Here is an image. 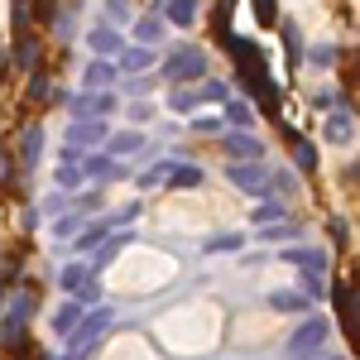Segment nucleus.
I'll use <instances>...</instances> for the list:
<instances>
[{"instance_id":"obj_32","label":"nucleus","mask_w":360,"mask_h":360,"mask_svg":"<svg viewBox=\"0 0 360 360\" xmlns=\"http://www.w3.org/2000/svg\"><path fill=\"white\" fill-rule=\"evenodd\" d=\"M34 96H49V77H34V82H29V101H34Z\"/></svg>"},{"instance_id":"obj_1","label":"nucleus","mask_w":360,"mask_h":360,"mask_svg":"<svg viewBox=\"0 0 360 360\" xmlns=\"http://www.w3.org/2000/svg\"><path fill=\"white\" fill-rule=\"evenodd\" d=\"M207 72V53L202 49H173L164 63V77L168 82H197Z\"/></svg>"},{"instance_id":"obj_30","label":"nucleus","mask_w":360,"mask_h":360,"mask_svg":"<svg viewBox=\"0 0 360 360\" xmlns=\"http://www.w3.org/2000/svg\"><path fill=\"white\" fill-rule=\"evenodd\" d=\"M58 183H63V188H77V183H82V173H77L72 164H63V173H58Z\"/></svg>"},{"instance_id":"obj_17","label":"nucleus","mask_w":360,"mask_h":360,"mask_svg":"<svg viewBox=\"0 0 360 360\" xmlns=\"http://www.w3.org/2000/svg\"><path fill=\"white\" fill-rule=\"evenodd\" d=\"M226 120H231L236 130H250V125H255V111H250L245 101H226Z\"/></svg>"},{"instance_id":"obj_11","label":"nucleus","mask_w":360,"mask_h":360,"mask_svg":"<svg viewBox=\"0 0 360 360\" xmlns=\"http://www.w3.org/2000/svg\"><path fill=\"white\" fill-rule=\"evenodd\" d=\"M106 327H111V312H96V317H86V322H82V332L68 336V341H72V346H91L96 332H106Z\"/></svg>"},{"instance_id":"obj_15","label":"nucleus","mask_w":360,"mask_h":360,"mask_svg":"<svg viewBox=\"0 0 360 360\" xmlns=\"http://www.w3.org/2000/svg\"><path fill=\"white\" fill-rule=\"evenodd\" d=\"M351 135H356V125H351V111H341V115H332V120H327V139H332V144H346Z\"/></svg>"},{"instance_id":"obj_27","label":"nucleus","mask_w":360,"mask_h":360,"mask_svg":"<svg viewBox=\"0 0 360 360\" xmlns=\"http://www.w3.org/2000/svg\"><path fill=\"white\" fill-rule=\"evenodd\" d=\"M77 283H86V269H82V264H72V269H63V288H77Z\"/></svg>"},{"instance_id":"obj_7","label":"nucleus","mask_w":360,"mask_h":360,"mask_svg":"<svg viewBox=\"0 0 360 360\" xmlns=\"http://www.w3.org/2000/svg\"><path fill=\"white\" fill-rule=\"evenodd\" d=\"M336 312H341V327H346V336H356V293H351V278H341L336 283Z\"/></svg>"},{"instance_id":"obj_21","label":"nucleus","mask_w":360,"mask_h":360,"mask_svg":"<svg viewBox=\"0 0 360 360\" xmlns=\"http://www.w3.org/2000/svg\"><path fill=\"white\" fill-rule=\"evenodd\" d=\"M274 307H278V312H303L307 298H303V293H274Z\"/></svg>"},{"instance_id":"obj_31","label":"nucleus","mask_w":360,"mask_h":360,"mask_svg":"<svg viewBox=\"0 0 360 360\" xmlns=\"http://www.w3.org/2000/svg\"><path fill=\"white\" fill-rule=\"evenodd\" d=\"M193 130H202V135H212V130H221V120H217V115H202V120H193Z\"/></svg>"},{"instance_id":"obj_13","label":"nucleus","mask_w":360,"mask_h":360,"mask_svg":"<svg viewBox=\"0 0 360 360\" xmlns=\"http://www.w3.org/2000/svg\"><path fill=\"white\" fill-rule=\"evenodd\" d=\"M91 49H96V53L106 58H120V34H115V29H91Z\"/></svg>"},{"instance_id":"obj_22","label":"nucleus","mask_w":360,"mask_h":360,"mask_svg":"<svg viewBox=\"0 0 360 360\" xmlns=\"http://www.w3.org/2000/svg\"><path fill=\"white\" fill-rule=\"evenodd\" d=\"M197 101H202L197 91H183V86L173 91V111H183V115H193V111H197Z\"/></svg>"},{"instance_id":"obj_23","label":"nucleus","mask_w":360,"mask_h":360,"mask_svg":"<svg viewBox=\"0 0 360 360\" xmlns=\"http://www.w3.org/2000/svg\"><path fill=\"white\" fill-rule=\"evenodd\" d=\"M168 178H173V164H154L139 183H144V188H159V183H168Z\"/></svg>"},{"instance_id":"obj_6","label":"nucleus","mask_w":360,"mask_h":360,"mask_svg":"<svg viewBox=\"0 0 360 360\" xmlns=\"http://www.w3.org/2000/svg\"><path fill=\"white\" fill-rule=\"evenodd\" d=\"M96 139H106V125H101V120H77V125H68V149H77V154H82L86 144H96Z\"/></svg>"},{"instance_id":"obj_16","label":"nucleus","mask_w":360,"mask_h":360,"mask_svg":"<svg viewBox=\"0 0 360 360\" xmlns=\"http://www.w3.org/2000/svg\"><path fill=\"white\" fill-rule=\"evenodd\" d=\"M34 63H39V39L20 34V44H15V68H34Z\"/></svg>"},{"instance_id":"obj_28","label":"nucleus","mask_w":360,"mask_h":360,"mask_svg":"<svg viewBox=\"0 0 360 360\" xmlns=\"http://www.w3.org/2000/svg\"><path fill=\"white\" fill-rule=\"evenodd\" d=\"M86 173H91V178H106V173H111V178H115V164H111V159H91Z\"/></svg>"},{"instance_id":"obj_29","label":"nucleus","mask_w":360,"mask_h":360,"mask_svg":"<svg viewBox=\"0 0 360 360\" xmlns=\"http://www.w3.org/2000/svg\"><path fill=\"white\" fill-rule=\"evenodd\" d=\"M197 96H207V101H226V82H207Z\"/></svg>"},{"instance_id":"obj_14","label":"nucleus","mask_w":360,"mask_h":360,"mask_svg":"<svg viewBox=\"0 0 360 360\" xmlns=\"http://www.w3.org/2000/svg\"><path fill=\"white\" fill-rule=\"evenodd\" d=\"M144 68H149V49H120V68H115V72H144Z\"/></svg>"},{"instance_id":"obj_4","label":"nucleus","mask_w":360,"mask_h":360,"mask_svg":"<svg viewBox=\"0 0 360 360\" xmlns=\"http://www.w3.org/2000/svg\"><path fill=\"white\" fill-rule=\"evenodd\" d=\"M226 154H231L236 164H259V159H264V144L255 135H245V130H236V135H226Z\"/></svg>"},{"instance_id":"obj_3","label":"nucleus","mask_w":360,"mask_h":360,"mask_svg":"<svg viewBox=\"0 0 360 360\" xmlns=\"http://www.w3.org/2000/svg\"><path fill=\"white\" fill-rule=\"evenodd\" d=\"M322 341H327V322H307L303 332L288 341V356L293 360H312L317 351H322Z\"/></svg>"},{"instance_id":"obj_24","label":"nucleus","mask_w":360,"mask_h":360,"mask_svg":"<svg viewBox=\"0 0 360 360\" xmlns=\"http://www.w3.org/2000/svg\"><path fill=\"white\" fill-rule=\"evenodd\" d=\"M77 312H82V303H68V307H63V312H58V332H72Z\"/></svg>"},{"instance_id":"obj_9","label":"nucleus","mask_w":360,"mask_h":360,"mask_svg":"<svg viewBox=\"0 0 360 360\" xmlns=\"http://www.w3.org/2000/svg\"><path fill=\"white\" fill-rule=\"evenodd\" d=\"M44 154V125H25L20 130V164H39Z\"/></svg>"},{"instance_id":"obj_18","label":"nucleus","mask_w":360,"mask_h":360,"mask_svg":"<svg viewBox=\"0 0 360 360\" xmlns=\"http://www.w3.org/2000/svg\"><path fill=\"white\" fill-rule=\"evenodd\" d=\"M164 5H168V20H173V25H193L197 0H164Z\"/></svg>"},{"instance_id":"obj_8","label":"nucleus","mask_w":360,"mask_h":360,"mask_svg":"<svg viewBox=\"0 0 360 360\" xmlns=\"http://www.w3.org/2000/svg\"><path fill=\"white\" fill-rule=\"evenodd\" d=\"M82 82H86V91H111V82H115V68L106 63V58H96V63H86Z\"/></svg>"},{"instance_id":"obj_33","label":"nucleus","mask_w":360,"mask_h":360,"mask_svg":"<svg viewBox=\"0 0 360 360\" xmlns=\"http://www.w3.org/2000/svg\"><path fill=\"white\" fill-rule=\"evenodd\" d=\"M236 245H240L236 236H217V240H212V245H207V250H236Z\"/></svg>"},{"instance_id":"obj_20","label":"nucleus","mask_w":360,"mask_h":360,"mask_svg":"<svg viewBox=\"0 0 360 360\" xmlns=\"http://www.w3.org/2000/svg\"><path fill=\"white\" fill-rule=\"evenodd\" d=\"M139 144H144L139 130H120V135H111V154H135Z\"/></svg>"},{"instance_id":"obj_25","label":"nucleus","mask_w":360,"mask_h":360,"mask_svg":"<svg viewBox=\"0 0 360 360\" xmlns=\"http://www.w3.org/2000/svg\"><path fill=\"white\" fill-rule=\"evenodd\" d=\"M255 15H259V25H274L278 5H274V0H255Z\"/></svg>"},{"instance_id":"obj_10","label":"nucleus","mask_w":360,"mask_h":360,"mask_svg":"<svg viewBox=\"0 0 360 360\" xmlns=\"http://www.w3.org/2000/svg\"><path fill=\"white\" fill-rule=\"evenodd\" d=\"M288 144H293V164L303 168V173H312V168H317V149H312L298 130H288Z\"/></svg>"},{"instance_id":"obj_12","label":"nucleus","mask_w":360,"mask_h":360,"mask_svg":"<svg viewBox=\"0 0 360 360\" xmlns=\"http://www.w3.org/2000/svg\"><path fill=\"white\" fill-rule=\"evenodd\" d=\"M135 39H139V49H154L159 39H164V20H154V15H144L135 25Z\"/></svg>"},{"instance_id":"obj_2","label":"nucleus","mask_w":360,"mask_h":360,"mask_svg":"<svg viewBox=\"0 0 360 360\" xmlns=\"http://www.w3.org/2000/svg\"><path fill=\"white\" fill-rule=\"evenodd\" d=\"M68 111H72V120H101L106 111H115V91H86V96H72Z\"/></svg>"},{"instance_id":"obj_19","label":"nucleus","mask_w":360,"mask_h":360,"mask_svg":"<svg viewBox=\"0 0 360 360\" xmlns=\"http://www.w3.org/2000/svg\"><path fill=\"white\" fill-rule=\"evenodd\" d=\"M193 183H202V168L197 164H173V183H168V188H193Z\"/></svg>"},{"instance_id":"obj_26","label":"nucleus","mask_w":360,"mask_h":360,"mask_svg":"<svg viewBox=\"0 0 360 360\" xmlns=\"http://www.w3.org/2000/svg\"><path fill=\"white\" fill-rule=\"evenodd\" d=\"M278 217H283V207H278V202H264V207L255 212V221H259V226H264V221H278Z\"/></svg>"},{"instance_id":"obj_5","label":"nucleus","mask_w":360,"mask_h":360,"mask_svg":"<svg viewBox=\"0 0 360 360\" xmlns=\"http://www.w3.org/2000/svg\"><path fill=\"white\" fill-rule=\"evenodd\" d=\"M226 178H236L245 193H269V173L259 164H226Z\"/></svg>"}]
</instances>
